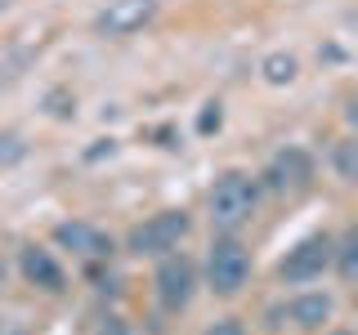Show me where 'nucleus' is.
Returning <instances> with one entry per match:
<instances>
[{
  "mask_svg": "<svg viewBox=\"0 0 358 335\" xmlns=\"http://www.w3.org/2000/svg\"><path fill=\"white\" fill-rule=\"evenodd\" d=\"M255 206H260V184L246 170H224L210 188V223L224 232L242 228L255 215Z\"/></svg>",
  "mask_w": 358,
  "mask_h": 335,
  "instance_id": "f257e3e1",
  "label": "nucleus"
},
{
  "mask_svg": "<svg viewBox=\"0 0 358 335\" xmlns=\"http://www.w3.org/2000/svg\"><path fill=\"white\" fill-rule=\"evenodd\" d=\"M251 277V255L238 237H220L206 255V282L215 295H238Z\"/></svg>",
  "mask_w": 358,
  "mask_h": 335,
  "instance_id": "f03ea898",
  "label": "nucleus"
},
{
  "mask_svg": "<svg viewBox=\"0 0 358 335\" xmlns=\"http://www.w3.org/2000/svg\"><path fill=\"white\" fill-rule=\"evenodd\" d=\"M184 237H188V215L184 210H162V215L143 219L139 228H130L126 246L134 255H171Z\"/></svg>",
  "mask_w": 358,
  "mask_h": 335,
  "instance_id": "7ed1b4c3",
  "label": "nucleus"
},
{
  "mask_svg": "<svg viewBox=\"0 0 358 335\" xmlns=\"http://www.w3.org/2000/svg\"><path fill=\"white\" fill-rule=\"evenodd\" d=\"M331 246L336 241L327 232H313V237L296 241L287 251V260H282V282H318V277L331 268Z\"/></svg>",
  "mask_w": 358,
  "mask_h": 335,
  "instance_id": "20e7f679",
  "label": "nucleus"
},
{
  "mask_svg": "<svg viewBox=\"0 0 358 335\" xmlns=\"http://www.w3.org/2000/svg\"><path fill=\"white\" fill-rule=\"evenodd\" d=\"M193 286H197V268L188 255H166L162 268H157V299H162L166 313H179L188 308L193 299Z\"/></svg>",
  "mask_w": 358,
  "mask_h": 335,
  "instance_id": "39448f33",
  "label": "nucleus"
},
{
  "mask_svg": "<svg viewBox=\"0 0 358 335\" xmlns=\"http://www.w3.org/2000/svg\"><path fill=\"white\" fill-rule=\"evenodd\" d=\"M264 184L273 188V193H305V188L313 184V156L305 148H282V152H273V161H268V170H264Z\"/></svg>",
  "mask_w": 358,
  "mask_h": 335,
  "instance_id": "423d86ee",
  "label": "nucleus"
},
{
  "mask_svg": "<svg viewBox=\"0 0 358 335\" xmlns=\"http://www.w3.org/2000/svg\"><path fill=\"white\" fill-rule=\"evenodd\" d=\"M157 18V0H108V9L99 14L94 27L103 36H134Z\"/></svg>",
  "mask_w": 358,
  "mask_h": 335,
  "instance_id": "0eeeda50",
  "label": "nucleus"
},
{
  "mask_svg": "<svg viewBox=\"0 0 358 335\" xmlns=\"http://www.w3.org/2000/svg\"><path fill=\"white\" fill-rule=\"evenodd\" d=\"M54 241H59L63 251L81 255V260H103V255H112V237L103 228H94V223H85V219L59 223V228H54Z\"/></svg>",
  "mask_w": 358,
  "mask_h": 335,
  "instance_id": "6e6552de",
  "label": "nucleus"
},
{
  "mask_svg": "<svg viewBox=\"0 0 358 335\" xmlns=\"http://www.w3.org/2000/svg\"><path fill=\"white\" fill-rule=\"evenodd\" d=\"M18 268H22V277H27L31 286H41V290H63V264L54 260L45 246H22Z\"/></svg>",
  "mask_w": 358,
  "mask_h": 335,
  "instance_id": "1a4fd4ad",
  "label": "nucleus"
},
{
  "mask_svg": "<svg viewBox=\"0 0 358 335\" xmlns=\"http://www.w3.org/2000/svg\"><path fill=\"white\" fill-rule=\"evenodd\" d=\"M331 295H322V290H305V295H296L287 304V318H291V327H300V331H318L322 322H331Z\"/></svg>",
  "mask_w": 358,
  "mask_h": 335,
  "instance_id": "9d476101",
  "label": "nucleus"
},
{
  "mask_svg": "<svg viewBox=\"0 0 358 335\" xmlns=\"http://www.w3.org/2000/svg\"><path fill=\"white\" fill-rule=\"evenodd\" d=\"M331 264L341 268V282H354L358 277V232H345V237L331 246Z\"/></svg>",
  "mask_w": 358,
  "mask_h": 335,
  "instance_id": "9b49d317",
  "label": "nucleus"
},
{
  "mask_svg": "<svg viewBox=\"0 0 358 335\" xmlns=\"http://www.w3.org/2000/svg\"><path fill=\"white\" fill-rule=\"evenodd\" d=\"M260 72H264L268 85H291L300 76V63H296V54H268L260 63Z\"/></svg>",
  "mask_w": 358,
  "mask_h": 335,
  "instance_id": "f8f14e48",
  "label": "nucleus"
},
{
  "mask_svg": "<svg viewBox=\"0 0 358 335\" xmlns=\"http://www.w3.org/2000/svg\"><path fill=\"white\" fill-rule=\"evenodd\" d=\"M336 174H341V184H354L358 179V161H354V139H345V143H336Z\"/></svg>",
  "mask_w": 358,
  "mask_h": 335,
  "instance_id": "ddd939ff",
  "label": "nucleus"
},
{
  "mask_svg": "<svg viewBox=\"0 0 358 335\" xmlns=\"http://www.w3.org/2000/svg\"><path fill=\"white\" fill-rule=\"evenodd\" d=\"M27 156V143L18 134H0V165H18Z\"/></svg>",
  "mask_w": 358,
  "mask_h": 335,
  "instance_id": "4468645a",
  "label": "nucleus"
},
{
  "mask_svg": "<svg viewBox=\"0 0 358 335\" xmlns=\"http://www.w3.org/2000/svg\"><path fill=\"white\" fill-rule=\"evenodd\" d=\"M201 335H246V331H242L238 318H224V322H215V327H206Z\"/></svg>",
  "mask_w": 358,
  "mask_h": 335,
  "instance_id": "2eb2a0df",
  "label": "nucleus"
},
{
  "mask_svg": "<svg viewBox=\"0 0 358 335\" xmlns=\"http://www.w3.org/2000/svg\"><path fill=\"white\" fill-rule=\"evenodd\" d=\"M94 335H130V327H126V318H103V327Z\"/></svg>",
  "mask_w": 358,
  "mask_h": 335,
  "instance_id": "dca6fc26",
  "label": "nucleus"
},
{
  "mask_svg": "<svg viewBox=\"0 0 358 335\" xmlns=\"http://www.w3.org/2000/svg\"><path fill=\"white\" fill-rule=\"evenodd\" d=\"M220 126V103H206V112H201V130H215Z\"/></svg>",
  "mask_w": 358,
  "mask_h": 335,
  "instance_id": "f3484780",
  "label": "nucleus"
},
{
  "mask_svg": "<svg viewBox=\"0 0 358 335\" xmlns=\"http://www.w3.org/2000/svg\"><path fill=\"white\" fill-rule=\"evenodd\" d=\"M18 59H9V63H0V85H5V81H14V72H9V67H14Z\"/></svg>",
  "mask_w": 358,
  "mask_h": 335,
  "instance_id": "a211bd4d",
  "label": "nucleus"
},
{
  "mask_svg": "<svg viewBox=\"0 0 358 335\" xmlns=\"http://www.w3.org/2000/svg\"><path fill=\"white\" fill-rule=\"evenodd\" d=\"M0 335H22V331L18 327H0Z\"/></svg>",
  "mask_w": 358,
  "mask_h": 335,
  "instance_id": "6ab92c4d",
  "label": "nucleus"
},
{
  "mask_svg": "<svg viewBox=\"0 0 358 335\" xmlns=\"http://www.w3.org/2000/svg\"><path fill=\"white\" fill-rule=\"evenodd\" d=\"M5 273H9V268H5V260H0V286H5Z\"/></svg>",
  "mask_w": 358,
  "mask_h": 335,
  "instance_id": "aec40b11",
  "label": "nucleus"
},
{
  "mask_svg": "<svg viewBox=\"0 0 358 335\" xmlns=\"http://www.w3.org/2000/svg\"><path fill=\"white\" fill-rule=\"evenodd\" d=\"M331 335H354V331H331Z\"/></svg>",
  "mask_w": 358,
  "mask_h": 335,
  "instance_id": "412c9836",
  "label": "nucleus"
}]
</instances>
